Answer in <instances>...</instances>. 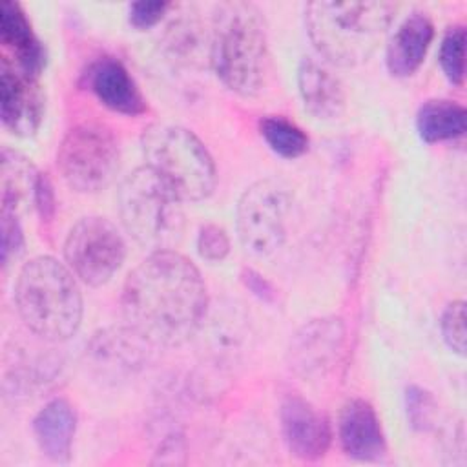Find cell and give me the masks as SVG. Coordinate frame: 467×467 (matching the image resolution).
I'll return each mask as SVG.
<instances>
[{"instance_id":"ba28073f","label":"cell","mask_w":467,"mask_h":467,"mask_svg":"<svg viewBox=\"0 0 467 467\" xmlns=\"http://www.w3.org/2000/svg\"><path fill=\"white\" fill-rule=\"evenodd\" d=\"M292 197L274 181L263 179L248 186L237 202V235L254 255L265 257L281 248L286 239Z\"/></svg>"},{"instance_id":"4316f807","label":"cell","mask_w":467,"mask_h":467,"mask_svg":"<svg viewBox=\"0 0 467 467\" xmlns=\"http://www.w3.org/2000/svg\"><path fill=\"white\" fill-rule=\"evenodd\" d=\"M0 254L2 265L7 266L11 261H16L24 252V234L18 223V215L9 212H0Z\"/></svg>"},{"instance_id":"5b68a950","label":"cell","mask_w":467,"mask_h":467,"mask_svg":"<svg viewBox=\"0 0 467 467\" xmlns=\"http://www.w3.org/2000/svg\"><path fill=\"white\" fill-rule=\"evenodd\" d=\"M119 215L124 230L150 252L173 250L182 239V199L146 164L120 182Z\"/></svg>"},{"instance_id":"2e32d148","label":"cell","mask_w":467,"mask_h":467,"mask_svg":"<svg viewBox=\"0 0 467 467\" xmlns=\"http://www.w3.org/2000/svg\"><path fill=\"white\" fill-rule=\"evenodd\" d=\"M434 38V26L425 13L409 15L389 38L385 62L394 77H410L421 66Z\"/></svg>"},{"instance_id":"9c48e42d","label":"cell","mask_w":467,"mask_h":467,"mask_svg":"<svg viewBox=\"0 0 467 467\" xmlns=\"http://www.w3.org/2000/svg\"><path fill=\"white\" fill-rule=\"evenodd\" d=\"M126 257V243L119 228L106 217H82L69 230L64 259L77 279L89 286L108 283Z\"/></svg>"},{"instance_id":"7c38bea8","label":"cell","mask_w":467,"mask_h":467,"mask_svg":"<svg viewBox=\"0 0 467 467\" xmlns=\"http://www.w3.org/2000/svg\"><path fill=\"white\" fill-rule=\"evenodd\" d=\"M343 325L336 317L305 325L290 345V367L303 376H319L332 368L343 343Z\"/></svg>"},{"instance_id":"f1b7e54d","label":"cell","mask_w":467,"mask_h":467,"mask_svg":"<svg viewBox=\"0 0 467 467\" xmlns=\"http://www.w3.org/2000/svg\"><path fill=\"white\" fill-rule=\"evenodd\" d=\"M33 206L36 208V212L42 217V221H51V217L55 215V208H57V204H55V190H53V184H51V181H49V177L46 173L38 175Z\"/></svg>"},{"instance_id":"4fadbf2b","label":"cell","mask_w":467,"mask_h":467,"mask_svg":"<svg viewBox=\"0 0 467 467\" xmlns=\"http://www.w3.org/2000/svg\"><path fill=\"white\" fill-rule=\"evenodd\" d=\"M84 78L89 91L111 111L130 117L146 111V100L120 60L100 57L89 64Z\"/></svg>"},{"instance_id":"6da1fadb","label":"cell","mask_w":467,"mask_h":467,"mask_svg":"<svg viewBox=\"0 0 467 467\" xmlns=\"http://www.w3.org/2000/svg\"><path fill=\"white\" fill-rule=\"evenodd\" d=\"M126 327L153 347L186 343L201 327L208 294L197 266L175 250L150 252L126 277L120 296Z\"/></svg>"},{"instance_id":"3957f363","label":"cell","mask_w":467,"mask_h":467,"mask_svg":"<svg viewBox=\"0 0 467 467\" xmlns=\"http://www.w3.org/2000/svg\"><path fill=\"white\" fill-rule=\"evenodd\" d=\"M396 15L390 2H310L305 26L317 53L336 66H356L378 49Z\"/></svg>"},{"instance_id":"d4e9b609","label":"cell","mask_w":467,"mask_h":467,"mask_svg":"<svg viewBox=\"0 0 467 467\" xmlns=\"http://www.w3.org/2000/svg\"><path fill=\"white\" fill-rule=\"evenodd\" d=\"M405 407H407V418L414 429L427 431L432 427V421L436 416V403H434V398L425 389L418 385L407 387Z\"/></svg>"},{"instance_id":"603a6c76","label":"cell","mask_w":467,"mask_h":467,"mask_svg":"<svg viewBox=\"0 0 467 467\" xmlns=\"http://www.w3.org/2000/svg\"><path fill=\"white\" fill-rule=\"evenodd\" d=\"M438 60L447 80L462 86L465 75V29L462 26H452L445 31Z\"/></svg>"},{"instance_id":"7402d4cb","label":"cell","mask_w":467,"mask_h":467,"mask_svg":"<svg viewBox=\"0 0 467 467\" xmlns=\"http://www.w3.org/2000/svg\"><path fill=\"white\" fill-rule=\"evenodd\" d=\"M259 133L268 148L285 159H296L308 148L306 133L296 122L281 115L263 117L259 120Z\"/></svg>"},{"instance_id":"484cf974","label":"cell","mask_w":467,"mask_h":467,"mask_svg":"<svg viewBox=\"0 0 467 467\" xmlns=\"http://www.w3.org/2000/svg\"><path fill=\"white\" fill-rule=\"evenodd\" d=\"M197 252L208 263L223 261L230 252V237L226 230L213 223L202 224L197 234Z\"/></svg>"},{"instance_id":"e0dca14e","label":"cell","mask_w":467,"mask_h":467,"mask_svg":"<svg viewBox=\"0 0 467 467\" xmlns=\"http://www.w3.org/2000/svg\"><path fill=\"white\" fill-rule=\"evenodd\" d=\"M297 88L305 109L316 119L332 120L345 111V91L339 78L317 60L305 57L299 62Z\"/></svg>"},{"instance_id":"5bb4252c","label":"cell","mask_w":467,"mask_h":467,"mask_svg":"<svg viewBox=\"0 0 467 467\" xmlns=\"http://www.w3.org/2000/svg\"><path fill=\"white\" fill-rule=\"evenodd\" d=\"M2 60L16 69L38 77L46 66V49L35 35L20 4L4 0L0 7Z\"/></svg>"},{"instance_id":"ac0fdd59","label":"cell","mask_w":467,"mask_h":467,"mask_svg":"<svg viewBox=\"0 0 467 467\" xmlns=\"http://www.w3.org/2000/svg\"><path fill=\"white\" fill-rule=\"evenodd\" d=\"M75 429L77 414L62 398L47 401L33 420V432L40 451L57 463L69 460Z\"/></svg>"},{"instance_id":"52a82bcc","label":"cell","mask_w":467,"mask_h":467,"mask_svg":"<svg viewBox=\"0 0 467 467\" xmlns=\"http://www.w3.org/2000/svg\"><path fill=\"white\" fill-rule=\"evenodd\" d=\"M119 166V142L102 124L84 122L71 128L57 150L60 177L71 190L80 193H95L108 188Z\"/></svg>"},{"instance_id":"30bf717a","label":"cell","mask_w":467,"mask_h":467,"mask_svg":"<svg viewBox=\"0 0 467 467\" xmlns=\"http://www.w3.org/2000/svg\"><path fill=\"white\" fill-rule=\"evenodd\" d=\"M44 109L46 99L38 77H31L2 60L0 117L4 126L18 137H31L42 124Z\"/></svg>"},{"instance_id":"7a4b0ae2","label":"cell","mask_w":467,"mask_h":467,"mask_svg":"<svg viewBox=\"0 0 467 467\" xmlns=\"http://www.w3.org/2000/svg\"><path fill=\"white\" fill-rule=\"evenodd\" d=\"M210 66L241 97L263 91L270 67L266 24L250 2H221L210 22Z\"/></svg>"},{"instance_id":"8992f818","label":"cell","mask_w":467,"mask_h":467,"mask_svg":"<svg viewBox=\"0 0 467 467\" xmlns=\"http://www.w3.org/2000/svg\"><path fill=\"white\" fill-rule=\"evenodd\" d=\"M146 166L182 201H202L215 188V166L201 139L177 124L155 122L142 133Z\"/></svg>"},{"instance_id":"83f0119b","label":"cell","mask_w":467,"mask_h":467,"mask_svg":"<svg viewBox=\"0 0 467 467\" xmlns=\"http://www.w3.org/2000/svg\"><path fill=\"white\" fill-rule=\"evenodd\" d=\"M171 4L162 0L133 2L130 5V24L135 29H150L162 20V16L168 13Z\"/></svg>"},{"instance_id":"d6986e66","label":"cell","mask_w":467,"mask_h":467,"mask_svg":"<svg viewBox=\"0 0 467 467\" xmlns=\"http://www.w3.org/2000/svg\"><path fill=\"white\" fill-rule=\"evenodd\" d=\"M38 175L40 171L35 168L31 159L15 150L2 148V212L18 215L29 202L33 204Z\"/></svg>"},{"instance_id":"277c9868","label":"cell","mask_w":467,"mask_h":467,"mask_svg":"<svg viewBox=\"0 0 467 467\" xmlns=\"http://www.w3.org/2000/svg\"><path fill=\"white\" fill-rule=\"evenodd\" d=\"M15 303L24 325L46 341L71 337L82 321V294L67 265L51 255L27 261L16 277Z\"/></svg>"},{"instance_id":"9a60e30c","label":"cell","mask_w":467,"mask_h":467,"mask_svg":"<svg viewBox=\"0 0 467 467\" xmlns=\"http://www.w3.org/2000/svg\"><path fill=\"white\" fill-rule=\"evenodd\" d=\"M337 436L345 454L354 460L374 462L387 452L381 421L374 407L361 398L345 403L339 414Z\"/></svg>"},{"instance_id":"ffe728a7","label":"cell","mask_w":467,"mask_h":467,"mask_svg":"<svg viewBox=\"0 0 467 467\" xmlns=\"http://www.w3.org/2000/svg\"><path fill=\"white\" fill-rule=\"evenodd\" d=\"M467 113L465 108L454 100L432 99L427 100L416 115V130L420 137L432 144L458 139L465 133Z\"/></svg>"},{"instance_id":"44dd1931","label":"cell","mask_w":467,"mask_h":467,"mask_svg":"<svg viewBox=\"0 0 467 467\" xmlns=\"http://www.w3.org/2000/svg\"><path fill=\"white\" fill-rule=\"evenodd\" d=\"M166 47L184 64H210V29L204 31L201 22L192 18H179L170 26L166 35Z\"/></svg>"},{"instance_id":"cb8c5ba5","label":"cell","mask_w":467,"mask_h":467,"mask_svg":"<svg viewBox=\"0 0 467 467\" xmlns=\"http://www.w3.org/2000/svg\"><path fill=\"white\" fill-rule=\"evenodd\" d=\"M440 328L447 347L458 356H465L467 336H465V303L463 301L458 299L445 306L440 319Z\"/></svg>"},{"instance_id":"8fae6325","label":"cell","mask_w":467,"mask_h":467,"mask_svg":"<svg viewBox=\"0 0 467 467\" xmlns=\"http://www.w3.org/2000/svg\"><path fill=\"white\" fill-rule=\"evenodd\" d=\"M281 432L288 451L301 460H317L330 447L332 431L327 416L310 401L290 394L279 407Z\"/></svg>"},{"instance_id":"f546056e","label":"cell","mask_w":467,"mask_h":467,"mask_svg":"<svg viewBox=\"0 0 467 467\" xmlns=\"http://www.w3.org/2000/svg\"><path fill=\"white\" fill-rule=\"evenodd\" d=\"M241 281L244 283V286L257 296L263 301H274L275 299V288L272 286V283L268 279H265V275H261L259 272L252 270V268H244L241 272Z\"/></svg>"}]
</instances>
